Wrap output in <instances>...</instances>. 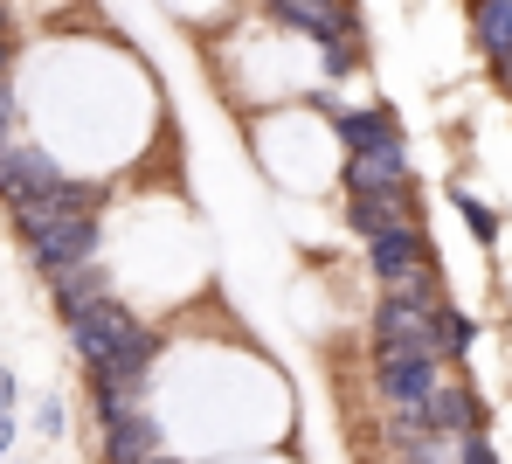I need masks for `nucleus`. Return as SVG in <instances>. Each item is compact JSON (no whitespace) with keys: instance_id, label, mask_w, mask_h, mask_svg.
<instances>
[{"instance_id":"3","label":"nucleus","mask_w":512,"mask_h":464,"mask_svg":"<svg viewBox=\"0 0 512 464\" xmlns=\"http://www.w3.org/2000/svg\"><path fill=\"white\" fill-rule=\"evenodd\" d=\"M7 222L28 250V264L42 271V284L104 257V208H35V215H7Z\"/></svg>"},{"instance_id":"10","label":"nucleus","mask_w":512,"mask_h":464,"mask_svg":"<svg viewBox=\"0 0 512 464\" xmlns=\"http://www.w3.org/2000/svg\"><path fill=\"white\" fill-rule=\"evenodd\" d=\"M416 416H423V430H436V437H478V430H485V402H478V388L457 381V374H443V381L429 388V402Z\"/></svg>"},{"instance_id":"12","label":"nucleus","mask_w":512,"mask_h":464,"mask_svg":"<svg viewBox=\"0 0 512 464\" xmlns=\"http://www.w3.org/2000/svg\"><path fill=\"white\" fill-rule=\"evenodd\" d=\"M326 125H333V139H340V153H374V146H395V139H402L395 104H340Z\"/></svg>"},{"instance_id":"11","label":"nucleus","mask_w":512,"mask_h":464,"mask_svg":"<svg viewBox=\"0 0 512 464\" xmlns=\"http://www.w3.org/2000/svg\"><path fill=\"white\" fill-rule=\"evenodd\" d=\"M340 222L360 243H374V236H388V229H416L423 208H416V194H346Z\"/></svg>"},{"instance_id":"5","label":"nucleus","mask_w":512,"mask_h":464,"mask_svg":"<svg viewBox=\"0 0 512 464\" xmlns=\"http://www.w3.org/2000/svg\"><path fill=\"white\" fill-rule=\"evenodd\" d=\"M97 409V437H104V464H146L167 451V423L153 416V402L118 395V388H90Z\"/></svg>"},{"instance_id":"2","label":"nucleus","mask_w":512,"mask_h":464,"mask_svg":"<svg viewBox=\"0 0 512 464\" xmlns=\"http://www.w3.org/2000/svg\"><path fill=\"white\" fill-rule=\"evenodd\" d=\"M111 187L84 181L77 167H63L49 146L35 139H7L0 146V208L7 215H35V208H104Z\"/></svg>"},{"instance_id":"21","label":"nucleus","mask_w":512,"mask_h":464,"mask_svg":"<svg viewBox=\"0 0 512 464\" xmlns=\"http://www.w3.org/2000/svg\"><path fill=\"white\" fill-rule=\"evenodd\" d=\"M21 409V381H14V368H0V423Z\"/></svg>"},{"instance_id":"8","label":"nucleus","mask_w":512,"mask_h":464,"mask_svg":"<svg viewBox=\"0 0 512 464\" xmlns=\"http://www.w3.org/2000/svg\"><path fill=\"white\" fill-rule=\"evenodd\" d=\"M277 28H291V35H305L312 49L319 42H333V35H353L360 28V7L353 0H256Z\"/></svg>"},{"instance_id":"13","label":"nucleus","mask_w":512,"mask_h":464,"mask_svg":"<svg viewBox=\"0 0 512 464\" xmlns=\"http://www.w3.org/2000/svg\"><path fill=\"white\" fill-rule=\"evenodd\" d=\"M118 278H111V264L104 257H90L77 271H63V278H49V298H56V312H77V305H97V298H111Z\"/></svg>"},{"instance_id":"17","label":"nucleus","mask_w":512,"mask_h":464,"mask_svg":"<svg viewBox=\"0 0 512 464\" xmlns=\"http://www.w3.org/2000/svg\"><path fill=\"white\" fill-rule=\"evenodd\" d=\"M471 347H478V319L457 312V305H443V319H436V361H464Z\"/></svg>"},{"instance_id":"25","label":"nucleus","mask_w":512,"mask_h":464,"mask_svg":"<svg viewBox=\"0 0 512 464\" xmlns=\"http://www.w3.org/2000/svg\"><path fill=\"white\" fill-rule=\"evenodd\" d=\"M146 464H180V458H173V451H160V458H146Z\"/></svg>"},{"instance_id":"19","label":"nucleus","mask_w":512,"mask_h":464,"mask_svg":"<svg viewBox=\"0 0 512 464\" xmlns=\"http://www.w3.org/2000/svg\"><path fill=\"white\" fill-rule=\"evenodd\" d=\"M14 125H21V97H14V77H0V146L14 139Z\"/></svg>"},{"instance_id":"14","label":"nucleus","mask_w":512,"mask_h":464,"mask_svg":"<svg viewBox=\"0 0 512 464\" xmlns=\"http://www.w3.org/2000/svg\"><path fill=\"white\" fill-rule=\"evenodd\" d=\"M471 42H478V56L499 70L512 56V0H471Z\"/></svg>"},{"instance_id":"24","label":"nucleus","mask_w":512,"mask_h":464,"mask_svg":"<svg viewBox=\"0 0 512 464\" xmlns=\"http://www.w3.org/2000/svg\"><path fill=\"white\" fill-rule=\"evenodd\" d=\"M499 84H506V97H512V56H506V63H499Z\"/></svg>"},{"instance_id":"20","label":"nucleus","mask_w":512,"mask_h":464,"mask_svg":"<svg viewBox=\"0 0 512 464\" xmlns=\"http://www.w3.org/2000/svg\"><path fill=\"white\" fill-rule=\"evenodd\" d=\"M457 464H499L492 437H485V430H478V437H457Z\"/></svg>"},{"instance_id":"18","label":"nucleus","mask_w":512,"mask_h":464,"mask_svg":"<svg viewBox=\"0 0 512 464\" xmlns=\"http://www.w3.org/2000/svg\"><path fill=\"white\" fill-rule=\"evenodd\" d=\"M35 437H42V444H63V437H70V402H63V388L35 395Z\"/></svg>"},{"instance_id":"9","label":"nucleus","mask_w":512,"mask_h":464,"mask_svg":"<svg viewBox=\"0 0 512 464\" xmlns=\"http://www.w3.org/2000/svg\"><path fill=\"white\" fill-rule=\"evenodd\" d=\"M340 187L346 194H416V167L409 146H374V153H346L340 160Z\"/></svg>"},{"instance_id":"22","label":"nucleus","mask_w":512,"mask_h":464,"mask_svg":"<svg viewBox=\"0 0 512 464\" xmlns=\"http://www.w3.org/2000/svg\"><path fill=\"white\" fill-rule=\"evenodd\" d=\"M14 437H21V430H14V416H7V423H0V464L14 458Z\"/></svg>"},{"instance_id":"7","label":"nucleus","mask_w":512,"mask_h":464,"mask_svg":"<svg viewBox=\"0 0 512 464\" xmlns=\"http://www.w3.org/2000/svg\"><path fill=\"white\" fill-rule=\"evenodd\" d=\"M443 361L436 354H374V395L388 402V409H423L429 388L443 381Z\"/></svg>"},{"instance_id":"1","label":"nucleus","mask_w":512,"mask_h":464,"mask_svg":"<svg viewBox=\"0 0 512 464\" xmlns=\"http://www.w3.org/2000/svg\"><path fill=\"white\" fill-rule=\"evenodd\" d=\"M63 333H70V354L84 361L90 388H118V395L153 402V368H160V354H167V333L146 326L118 291L97 298V305L63 312Z\"/></svg>"},{"instance_id":"4","label":"nucleus","mask_w":512,"mask_h":464,"mask_svg":"<svg viewBox=\"0 0 512 464\" xmlns=\"http://www.w3.org/2000/svg\"><path fill=\"white\" fill-rule=\"evenodd\" d=\"M367 271L381 284V298H429V305H443V271H436V250H429L423 222L374 236L367 243Z\"/></svg>"},{"instance_id":"23","label":"nucleus","mask_w":512,"mask_h":464,"mask_svg":"<svg viewBox=\"0 0 512 464\" xmlns=\"http://www.w3.org/2000/svg\"><path fill=\"white\" fill-rule=\"evenodd\" d=\"M0 77H14V35H0Z\"/></svg>"},{"instance_id":"15","label":"nucleus","mask_w":512,"mask_h":464,"mask_svg":"<svg viewBox=\"0 0 512 464\" xmlns=\"http://www.w3.org/2000/svg\"><path fill=\"white\" fill-rule=\"evenodd\" d=\"M360 70H367V28L319 42V77H326V84H346V77H360Z\"/></svg>"},{"instance_id":"6","label":"nucleus","mask_w":512,"mask_h":464,"mask_svg":"<svg viewBox=\"0 0 512 464\" xmlns=\"http://www.w3.org/2000/svg\"><path fill=\"white\" fill-rule=\"evenodd\" d=\"M436 319H443V305H429V298H381L367 319V347L374 354H436Z\"/></svg>"},{"instance_id":"16","label":"nucleus","mask_w":512,"mask_h":464,"mask_svg":"<svg viewBox=\"0 0 512 464\" xmlns=\"http://www.w3.org/2000/svg\"><path fill=\"white\" fill-rule=\"evenodd\" d=\"M450 208L464 215V229H471V243H478V250H492V243H499V208H492L485 194H471V187H450Z\"/></svg>"}]
</instances>
